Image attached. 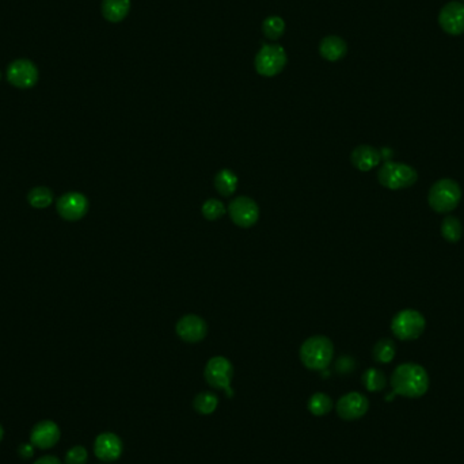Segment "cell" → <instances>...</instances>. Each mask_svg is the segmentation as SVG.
I'll use <instances>...</instances> for the list:
<instances>
[{
  "mask_svg": "<svg viewBox=\"0 0 464 464\" xmlns=\"http://www.w3.org/2000/svg\"><path fill=\"white\" fill-rule=\"evenodd\" d=\"M123 441L112 432L101 433L94 441V453L95 456L106 463L115 462L123 453Z\"/></svg>",
  "mask_w": 464,
  "mask_h": 464,
  "instance_id": "cell-14",
  "label": "cell"
},
{
  "mask_svg": "<svg viewBox=\"0 0 464 464\" xmlns=\"http://www.w3.org/2000/svg\"><path fill=\"white\" fill-rule=\"evenodd\" d=\"M439 23L449 36H460L464 33V3L449 1L439 14Z\"/></svg>",
  "mask_w": 464,
  "mask_h": 464,
  "instance_id": "cell-12",
  "label": "cell"
},
{
  "mask_svg": "<svg viewBox=\"0 0 464 464\" xmlns=\"http://www.w3.org/2000/svg\"><path fill=\"white\" fill-rule=\"evenodd\" d=\"M57 212L67 222H77L89 212V200L84 194L70 192L57 200Z\"/></svg>",
  "mask_w": 464,
  "mask_h": 464,
  "instance_id": "cell-9",
  "label": "cell"
},
{
  "mask_svg": "<svg viewBox=\"0 0 464 464\" xmlns=\"http://www.w3.org/2000/svg\"><path fill=\"white\" fill-rule=\"evenodd\" d=\"M175 332L182 341L189 342V344H197L206 337L208 326L201 316L189 314V315L182 316L178 320V323L175 326Z\"/></svg>",
  "mask_w": 464,
  "mask_h": 464,
  "instance_id": "cell-13",
  "label": "cell"
},
{
  "mask_svg": "<svg viewBox=\"0 0 464 464\" xmlns=\"http://www.w3.org/2000/svg\"><path fill=\"white\" fill-rule=\"evenodd\" d=\"M201 212L204 215L205 219L209 220V222H215L218 219H220L225 213V208H224V204L222 201L216 200V199H211V200H206L204 204H203V208H201Z\"/></svg>",
  "mask_w": 464,
  "mask_h": 464,
  "instance_id": "cell-27",
  "label": "cell"
},
{
  "mask_svg": "<svg viewBox=\"0 0 464 464\" xmlns=\"http://www.w3.org/2000/svg\"><path fill=\"white\" fill-rule=\"evenodd\" d=\"M395 353H396V346H395L394 341L384 338V339H380L376 342V345L373 346L372 354H373V358L376 363L389 364L394 360Z\"/></svg>",
  "mask_w": 464,
  "mask_h": 464,
  "instance_id": "cell-24",
  "label": "cell"
},
{
  "mask_svg": "<svg viewBox=\"0 0 464 464\" xmlns=\"http://www.w3.org/2000/svg\"><path fill=\"white\" fill-rule=\"evenodd\" d=\"M219 405V398L209 391L205 392H200L199 395H196L194 401H193V408L203 415H209L212 413H215V410L218 408Z\"/></svg>",
  "mask_w": 464,
  "mask_h": 464,
  "instance_id": "cell-21",
  "label": "cell"
},
{
  "mask_svg": "<svg viewBox=\"0 0 464 464\" xmlns=\"http://www.w3.org/2000/svg\"><path fill=\"white\" fill-rule=\"evenodd\" d=\"M307 408L310 410L311 414H314L316 417H322L326 415L332 411L333 408V401L327 394L323 392H315L307 403Z\"/></svg>",
  "mask_w": 464,
  "mask_h": 464,
  "instance_id": "cell-22",
  "label": "cell"
},
{
  "mask_svg": "<svg viewBox=\"0 0 464 464\" xmlns=\"http://www.w3.org/2000/svg\"><path fill=\"white\" fill-rule=\"evenodd\" d=\"M35 464H63L60 462V459L56 458V456H52V455H46V456H42L37 459Z\"/></svg>",
  "mask_w": 464,
  "mask_h": 464,
  "instance_id": "cell-31",
  "label": "cell"
},
{
  "mask_svg": "<svg viewBox=\"0 0 464 464\" xmlns=\"http://www.w3.org/2000/svg\"><path fill=\"white\" fill-rule=\"evenodd\" d=\"M7 80L17 89H32L37 84L38 68L32 60L19 58L8 65Z\"/></svg>",
  "mask_w": 464,
  "mask_h": 464,
  "instance_id": "cell-8",
  "label": "cell"
},
{
  "mask_svg": "<svg viewBox=\"0 0 464 464\" xmlns=\"http://www.w3.org/2000/svg\"><path fill=\"white\" fill-rule=\"evenodd\" d=\"M228 213L234 224L242 228H249L258 222L260 208L250 197L242 196L231 201L228 206Z\"/></svg>",
  "mask_w": 464,
  "mask_h": 464,
  "instance_id": "cell-10",
  "label": "cell"
},
{
  "mask_svg": "<svg viewBox=\"0 0 464 464\" xmlns=\"http://www.w3.org/2000/svg\"><path fill=\"white\" fill-rule=\"evenodd\" d=\"M320 56L329 61H338L348 54V45L345 39L337 36L323 38L319 45Z\"/></svg>",
  "mask_w": 464,
  "mask_h": 464,
  "instance_id": "cell-17",
  "label": "cell"
},
{
  "mask_svg": "<svg viewBox=\"0 0 464 464\" xmlns=\"http://www.w3.org/2000/svg\"><path fill=\"white\" fill-rule=\"evenodd\" d=\"M425 318L415 310H403L394 316L391 330L401 341H413L420 338L425 330Z\"/></svg>",
  "mask_w": 464,
  "mask_h": 464,
  "instance_id": "cell-5",
  "label": "cell"
},
{
  "mask_svg": "<svg viewBox=\"0 0 464 464\" xmlns=\"http://www.w3.org/2000/svg\"><path fill=\"white\" fill-rule=\"evenodd\" d=\"M299 354L306 368L311 371H323L333 360L334 346L327 337L315 335L303 342Z\"/></svg>",
  "mask_w": 464,
  "mask_h": 464,
  "instance_id": "cell-2",
  "label": "cell"
},
{
  "mask_svg": "<svg viewBox=\"0 0 464 464\" xmlns=\"http://www.w3.org/2000/svg\"><path fill=\"white\" fill-rule=\"evenodd\" d=\"M377 180L390 190H401L414 185L418 181V173L406 163L386 162L377 171Z\"/></svg>",
  "mask_w": 464,
  "mask_h": 464,
  "instance_id": "cell-4",
  "label": "cell"
},
{
  "mask_svg": "<svg viewBox=\"0 0 464 464\" xmlns=\"http://www.w3.org/2000/svg\"><path fill=\"white\" fill-rule=\"evenodd\" d=\"M60 440V427L54 421H41L35 425L30 433V441L39 449H49Z\"/></svg>",
  "mask_w": 464,
  "mask_h": 464,
  "instance_id": "cell-15",
  "label": "cell"
},
{
  "mask_svg": "<svg viewBox=\"0 0 464 464\" xmlns=\"http://www.w3.org/2000/svg\"><path fill=\"white\" fill-rule=\"evenodd\" d=\"M441 235L449 243H458L463 237V224L455 216H446L441 223Z\"/></svg>",
  "mask_w": 464,
  "mask_h": 464,
  "instance_id": "cell-20",
  "label": "cell"
},
{
  "mask_svg": "<svg viewBox=\"0 0 464 464\" xmlns=\"http://www.w3.org/2000/svg\"><path fill=\"white\" fill-rule=\"evenodd\" d=\"M262 32L269 39H279L285 32V22L280 17H269L262 23Z\"/></svg>",
  "mask_w": 464,
  "mask_h": 464,
  "instance_id": "cell-26",
  "label": "cell"
},
{
  "mask_svg": "<svg viewBox=\"0 0 464 464\" xmlns=\"http://www.w3.org/2000/svg\"><path fill=\"white\" fill-rule=\"evenodd\" d=\"M462 189L451 178H443L434 182L427 194L429 206L437 213H449L460 204Z\"/></svg>",
  "mask_w": 464,
  "mask_h": 464,
  "instance_id": "cell-3",
  "label": "cell"
},
{
  "mask_svg": "<svg viewBox=\"0 0 464 464\" xmlns=\"http://www.w3.org/2000/svg\"><path fill=\"white\" fill-rule=\"evenodd\" d=\"M0 76H1V75H0Z\"/></svg>",
  "mask_w": 464,
  "mask_h": 464,
  "instance_id": "cell-33",
  "label": "cell"
},
{
  "mask_svg": "<svg viewBox=\"0 0 464 464\" xmlns=\"http://www.w3.org/2000/svg\"><path fill=\"white\" fill-rule=\"evenodd\" d=\"M87 458H89V453L84 446H73L65 455V464H86Z\"/></svg>",
  "mask_w": 464,
  "mask_h": 464,
  "instance_id": "cell-28",
  "label": "cell"
},
{
  "mask_svg": "<svg viewBox=\"0 0 464 464\" xmlns=\"http://www.w3.org/2000/svg\"><path fill=\"white\" fill-rule=\"evenodd\" d=\"M204 376L206 383L211 387L225 391L227 396L230 398L234 395V391L231 390L234 368L228 358L223 356L212 357L205 365Z\"/></svg>",
  "mask_w": 464,
  "mask_h": 464,
  "instance_id": "cell-6",
  "label": "cell"
},
{
  "mask_svg": "<svg viewBox=\"0 0 464 464\" xmlns=\"http://www.w3.org/2000/svg\"><path fill=\"white\" fill-rule=\"evenodd\" d=\"M363 384L364 387L371 392L384 390L387 386L386 375L376 368H370L363 375Z\"/></svg>",
  "mask_w": 464,
  "mask_h": 464,
  "instance_id": "cell-25",
  "label": "cell"
},
{
  "mask_svg": "<svg viewBox=\"0 0 464 464\" xmlns=\"http://www.w3.org/2000/svg\"><path fill=\"white\" fill-rule=\"evenodd\" d=\"M27 203L36 209H44L48 208L54 203V193L49 187L38 186L29 192L27 194Z\"/></svg>",
  "mask_w": 464,
  "mask_h": 464,
  "instance_id": "cell-23",
  "label": "cell"
},
{
  "mask_svg": "<svg viewBox=\"0 0 464 464\" xmlns=\"http://www.w3.org/2000/svg\"><path fill=\"white\" fill-rule=\"evenodd\" d=\"M391 387L396 395L411 399L421 398L429 390V375L418 364H401L391 375Z\"/></svg>",
  "mask_w": 464,
  "mask_h": 464,
  "instance_id": "cell-1",
  "label": "cell"
},
{
  "mask_svg": "<svg viewBox=\"0 0 464 464\" xmlns=\"http://www.w3.org/2000/svg\"><path fill=\"white\" fill-rule=\"evenodd\" d=\"M288 57L285 49L279 44H265L256 56V70L261 76L273 77L287 65Z\"/></svg>",
  "mask_w": 464,
  "mask_h": 464,
  "instance_id": "cell-7",
  "label": "cell"
},
{
  "mask_svg": "<svg viewBox=\"0 0 464 464\" xmlns=\"http://www.w3.org/2000/svg\"><path fill=\"white\" fill-rule=\"evenodd\" d=\"M3 427H1V425H0V441H1V439H3Z\"/></svg>",
  "mask_w": 464,
  "mask_h": 464,
  "instance_id": "cell-32",
  "label": "cell"
},
{
  "mask_svg": "<svg viewBox=\"0 0 464 464\" xmlns=\"http://www.w3.org/2000/svg\"><path fill=\"white\" fill-rule=\"evenodd\" d=\"M130 0H102V15L112 23H118L128 17Z\"/></svg>",
  "mask_w": 464,
  "mask_h": 464,
  "instance_id": "cell-18",
  "label": "cell"
},
{
  "mask_svg": "<svg viewBox=\"0 0 464 464\" xmlns=\"http://www.w3.org/2000/svg\"><path fill=\"white\" fill-rule=\"evenodd\" d=\"M352 165L360 171H371L372 168H377L382 161V153L379 149L363 144L353 149L351 155Z\"/></svg>",
  "mask_w": 464,
  "mask_h": 464,
  "instance_id": "cell-16",
  "label": "cell"
},
{
  "mask_svg": "<svg viewBox=\"0 0 464 464\" xmlns=\"http://www.w3.org/2000/svg\"><path fill=\"white\" fill-rule=\"evenodd\" d=\"M33 444H22V446L18 448V453L20 458L23 459H29L35 455V448H33Z\"/></svg>",
  "mask_w": 464,
  "mask_h": 464,
  "instance_id": "cell-30",
  "label": "cell"
},
{
  "mask_svg": "<svg viewBox=\"0 0 464 464\" xmlns=\"http://www.w3.org/2000/svg\"><path fill=\"white\" fill-rule=\"evenodd\" d=\"M354 367H356V361L348 356H344L337 361V371L341 373H349L354 370Z\"/></svg>",
  "mask_w": 464,
  "mask_h": 464,
  "instance_id": "cell-29",
  "label": "cell"
},
{
  "mask_svg": "<svg viewBox=\"0 0 464 464\" xmlns=\"http://www.w3.org/2000/svg\"><path fill=\"white\" fill-rule=\"evenodd\" d=\"M370 402L365 395L360 392H349L341 396L335 405L337 414L345 421H356L367 414Z\"/></svg>",
  "mask_w": 464,
  "mask_h": 464,
  "instance_id": "cell-11",
  "label": "cell"
},
{
  "mask_svg": "<svg viewBox=\"0 0 464 464\" xmlns=\"http://www.w3.org/2000/svg\"><path fill=\"white\" fill-rule=\"evenodd\" d=\"M238 186V177L234 171L223 168L220 170L215 177V187L218 193H220L224 197H230L235 193Z\"/></svg>",
  "mask_w": 464,
  "mask_h": 464,
  "instance_id": "cell-19",
  "label": "cell"
}]
</instances>
